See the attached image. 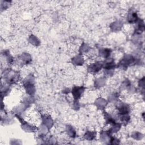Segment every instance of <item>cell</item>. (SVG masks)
Returning <instances> with one entry per match:
<instances>
[{
	"label": "cell",
	"instance_id": "1",
	"mask_svg": "<svg viewBox=\"0 0 145 145\" xmlns=\"http://www.w3.org/2000/svg\"><path fill=\"white\" fill-rule=\"evenodd\" d=\"M103 66V64L102 62H96L91 65L88 67V70H90V72L96 73L99 72Z\"/></svg>",
	"mask_w": 145,
	"mask_h": 145
},
{
	"label": "cell",
	"instance_id": "2",
	"mask_svg": "<svg viewBox=\"0 0 145 145\" xmlns=\"http://www.w3.org/2000/svg\"><path fill=\"white\" fill-rule=\"evenodd\" d=\"M83 91L84 88L83 87H74L72 90V93L74 98L76 99H79Z\"/></svg>",
	"mask_w": 145,
	"mask_h": 145
},
{
	"label": "cell",
	"instance_id": "3",
	"mask_svg": "<svg viewBox=\"0 0 145 145\" xmlns=\"http://www.w3.org/2000/svg\"><path fill=\"white\" fill-rule=\"evenodd\" d=\"M119 111L121 114H126L129 112V108L127 105L122 104L118 108Z\"/></svg>",
	"mask_w": 145,
	"mask_h": 145
},
{
	"label": "cell",
	"instance_id": "4",
	"mask_svg": "<svg viewBox=\"0 0 145 145\" xmlns=\"http://www.w3.org/2000/svg\"><path fill=\"white\" fill-rule=\"evenodd\" d=\"M137 21V15L136 13H132L131 16H129V21L131 23L136 22Z\"/></svg>",
	"mask_w": 145,
	"mask_h": 145
},
{
	"label": "cell",
	"instance_id": "5",
	"mask_svg": "<svg viewBox=\"0 0 145 145\" xmlns=\"http://www.w3.org/2000/svg\"><path fill=\"white\" fill-rule=\"evenodd\" d=\"M94 133H92V132H87V133H86V135H85V138H86V139L88 138V137H89L90 138H88V139H92L93 138H94V137L92 136H94Z\"/></svg>",
	"mask_w": 145,
	"mask_h": 145
}]
</instances>
